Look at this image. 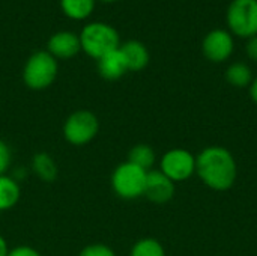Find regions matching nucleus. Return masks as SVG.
<instances>
[{"instance_id": "f257e3e1", "label": "nucleus", "mask_w": 257, "mask_h": 256, "mask_svg": "<svg viewBox=\"0 0 257 256\" xmlns=\"http://www.w3.org/2000/svg\"><path fill=\"white\" fill-rule=\"evenodd\" d=\"M196 174L211 190L226 192L232 189L236 181V160L227 148L212 145L196 155Z\"/></svg>"}, {"instance_id": "f03ea898", "label": "nucleus", "mask_w": 257, "mask_h": 256, "mask_svg": "<svg viewBox=\"0 0 257 256\" xmlns=\"http://www.w3.org/2000/svg\"><path fill=\"white\" fill-rule=\"evenodd\" d=\"M81 50L92 59L99 60L102 56L120 47V36L117 30L108 23L93 21L86 24L80 32Z\"/></svg>"}, {"instance_id": "7ed1b4c3", "label": "nucleus", "mask_w": 257, "mask_h": 256, "mask_svg": "<svg viewBox=\"0 0 257 256\" xmlns=\"http://www.w3.org/2000/svg\"><path fill=\"white\" fill-rule=\"evenodd\" d=\"M59 72L57 59L47 50L35 51L29 56L23 68V81L32 91H44L50 88Z\"/></svg>"}, {"instance_id": "20e7f679", "label": "nucleus", "mask_w": 257, "mask_h": 256, "mask_svg": "<svg viewBox=\"0 0 257 256\" xmlns=\"http://www.w3.org/2000/svg\"><path fill=\"white\" fill-rule=\"evenodd\" d=\"M148 170L125 161L120 163L111 174V189L114 195L125 201H134L145 195Z\"/></svg>"}, {"instance_id": "39448f33", "label": "nucleus", "mask_w": 257, "mask_h": 256, "mask_svg": "<svg viewBox=\"0 0 257 256\" xmlns=\"http://www.w3.org/2000/svg\"><path fill=\"white\" fill-rule=\"evenodd\" d=\"M99 131V119L90 110H77L71 113L63 124V137L72 146L90 143Z\"/></svg>"}, {"instance_id": "423d86ee", "label": "nucleus", "mask_w": 257, "mask_h": 256, "mask_svg": "<svg viewBox=\"0 0 257 256\" xmlns=\"http://www.w3.org/2000/svg\"><path fill=\"white\" fill-rule=\"evenodd\" d=\"M230 33L239 38L257 35V0H232L226 12Z\"/></svg>"}, {"instance_id": "0eeeda50", "label": "nucleus", "mask_w": 257, "mask_h": 256, "mask_svg": "<svg viewBox=\"0 0 257 256\" xmlns=\"http://www.w3.org/2000/svg\"><path fill=\"white\" fill-rule=\"evenodd\" d=\"M160 170L173 183H182L196 174V155L182 148L167 151L161 161Z\"/></svg>"}, {"instance_id": "6e6552de", "label": "nucleus", "mask_w": 257, "mask_h": 256, "mask_svg": "<svg viewBox=\"0 0 257 256\" xmlns=\"http://www.w3.org/2000/svg\"><path fill=\"white\" fill-rule=\"evenodd\" d=\"M235 50L233 35L224 29H214L206 33L202 41V51L205 57L214 63L226 62Z\"/></svg>"}, {"instance_id": "1a4fd4ad", "label": "nucleus", "mask_w": 257, "mask_h": 256, "mask_svg": "<svg viewBox=\"0 0 257 256\" xmlns=\"http://www.w3.org/2000/svg\"><path fill=\"white\" fill-rule=\"evenodd\" d=\"M175 183L169 180L160 169L149 170L145 187V198L154 204H167L175 196Z\"/></svg>"}, {"instance_id": "9d476101", "label": "nucleus", "mask_w": 257, "mask_h": 256, "mask_svg": "<svg viewBox=\"0 0 257 256\" xmlns=\"http://www.w3.org/2000/svg\"><path fill=\"white\" fill-rule=\"evenodd\" d=\"M47 51L57 60L71 59L81 51L80 36L69 30L56 32L47 42Z\"/></svg>"}, {"instance_id": "9b49d317", "label": "nucleus", "mask_w": 257, "mask_h": 256, "mask_svg": "<svg viewBox=\"0 0 257 256\" xmlns=\"http://www.w3.org/2000/svg\"><path fill=\"white\" fill-rule=\"evenodd\" d=\"M119 50L125 57L128 71L137 72V71L145 69L149 65V60H151L149 50L143 42H140L137 39H130V41L120 44Z\"/></svg>"}, {"instance_id": "f8f14e48", "label": "nucleus", "mask_w": 257, "mask_h": 256, "mask_svg": "<svg viewBox=\"0 0 257 256\" xmlns=\"http://www.w3.org/2000/svg\"><path fill=\"white\" fill-rule=\"evenodd\" d=\"M98 62V72L104 80L108 81H114L122 78L126 72H128V66L125 62L123 54L120 53V50H114L105 56H102Z\"/></svg>"}, {"instance_id": "ddd939ff", "label": "nucleus", "mask_w": 257, "mask_h": 256, "mask_svg": "<svg viewBox=\"0 0 257 256\" xmlns=\"http://www.w3.org/2000/svg\"><path fill=\"white\" fill-rule=\"evenodd\" d=\"M32 170L44 183H53L59 175V169L54 158L47 152H39L33 155Z\"/></svg>"}, {"instance_id": "4468645a", "label": "nucleus", "mask_w": 257, "mask_h": 256, "mask_svg": "<svg viewBox=\"0 0 257 256\" xmlns=\"http://www.w3.org/2000/svg\"><path fill=\"white\" fill-rule=\"evenodd\" d=\"M21 196L20 184L9 175H0V211L14 208Z\"/></svg>"}, {"instance_id": "2eb2a0df", "label": "nucleus", "mask_w": 257, "mask_h": 256, "mask_svg": "<svg viewBox=\"0 0 257 256\" xmlns=\"http://www.w3.org/2000/svg\"><path fill=\"white\" fill-rule=\"evenodd\" d=\"M155 160H157V155H155L154 148L151 145H146V143H139L130 149L126 161H130V163L139 166L140 169L149 172V170H152Z\"/></svg>"}, {"instance_id": "dca6fc26", "label": "nucleus", "mask_w": 257, "mask_h": 256, "mask_svg": "<svg viewBox=\"0 0 257 256\" xmlns=\"http://www.w3.org/2000/svg\"><path fill=\"white\" fill-rule=\"evenodd\" d=\"M96 0H60L63 14L72 20H84L90 17Z\"/></svg>"}, {"instance_id": "f3484780", "label": "nucleus", "mask_w": 257, "mask_h": 256, "mask_svg": "<svg viewBox=\"0 0 257 256\" xmlns=\"http://www.w3.org/2000/svg\"><path fill=\"white\" fill-rule=\"evenodd\" d=\"M226 80L235 88H247L253 81V72L244 62H235L226 69Z\"/></svg>"}, {"instance_id": "a211bd4d", "label": "nucleus", "mask_w": 257, "mask_h": 256, "mask_svg": "<svg viewBox=\"0 0 257 256\" xmlns=\"http://www.w3.org/2000/svg\"><path fill=\"white\" fill-rule=\"evenodd\" d=\"M130 256H166V250L157 238L146 237L134 243Z\"/></svg>"}, {"instance_id": "6ab92c4d", "label": "nucleus", "mask_w": 257, "mask_h": 256, "mask_svg": "<svg viewBox=\"0 0 257 256\" xmlns=\"http://www.w3.org/2000/svg\"><path fill=\"white\" fill-rule=\"evenodd\" d=\"M78 256H116L114 250L102 243H93L86 246Z\"/></svg>"}, {"instance_id": "aec40b11", "label": "nucleus", "mask_w": 257, "mask_h": 256, "mask_svg": "<svg viewBox=\"0 0 257 256\" xmlns=\"http://www.w3.org/2000/svg\"><path fill=\"white\" fill-rule=\"evenodd\" d=\"M12 164V152L9 145L0 139V175H8Z\"/></svg>"}, {"instance_id": "412c9836", "label": "nucleus", "mask_w": 257, "mask_h": 256, "mask_svg": "<svg viewBox=\"0 0 257 256\" xmlns=\"http://www.w3.org/2000/svg\"><path fill=\"white\" fill-rule=\"evenodd\" d=\"M8 256H41V253L30 246H17L14 249H9Z\"/></svg>"}, {"instance_id": "4be33fe9", "label": "nucleus", "mask_w": 257, "mask_h": 256, "mask_svg": "<svg viewBox=\"0 0 257 256\" xmlns=\"http://www.w3.org/2000/svg\"><path fill=\"white\" fill-rule=\"evenodd\" d=\"M245 53H247V56H248L251 60L257 62V35H254V36H251V38L247 39Z\"/></svg>"}, {"instance_id": "5701e85b", "label": "nucleus", "mask_w": 257, "mask_h": 256, "mask_svg": "<svg viewBox=\"0 0 257 256\" xmlns=\"http://www.w3.org/2000/svg\"><path fill=\"white\" fill-rule=\"evenodd\" d=\"M248 88H250V97H251L253 103L257 106V77L253 78V81H251V84Z\"/></svg>"}, {"instance_id": "b1692460", "label": "nucleus", "mask_w": 257, "mask_h": 256, "mask_svg": "<svg viewBox=\"0 0 257 256\" xmlns=\"http://www.w3.org/2000/svg\"><path fill=\"white\" fill-rule=\"evenodd\" d=\"M8 252H9L8 243H6L5 237L0 235V256H8Z\"/></svg>"}, {"instance_id": "393cba45", "label": "nucleus", "mask_w": 257, "mask_h": 256, "mask_svg": "<svg viewBox=\"0 0 257 256\" xmlns=\"http://www.w3.org/2000/svg\"><path fill=\"white\" fill-rule=\"evenodd\" d=\"M101 2H107V3H111V2H117V0H101Z\"/></svg>"}]
</instances>
